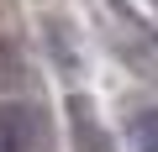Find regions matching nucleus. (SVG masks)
I'll return each mask as SVG.
<instances>
[{"mask_svg":"<svg viewBox=\"0 0 158 152\" xmlns=\"http://www.w3.org/2000/svg\"><path fill=\"white\" fill-rule=\"evenodd\" d=\"M69 136H74V152H111V136H106V126L95 121V105H90L85 95L69 100Z\"/></svg>","mask_w":158,"mask_h":152,"instance_id":"nucleus-1","label":"nucleus"},{"mask_svg":"<svg viewBox=\"0 0 158 152\" xmlns=\"http://www.w3.org/2000/svg\"><path fill=\"white\" fill-rule=\"evenodd\" d=\"M32 147H37V110L0 105V152H32Z\"/></svg>","mask_w":158,"mask_h":152,"instance_id":"nucleus-2","label":"nucleus"},{"mask_svg":"<svg viewBox=\"0 0 158 152\" xmlns=\"http://www.w3.org/2000/svg\"><path fill=\"white\" fill-rule=\"evenodd\" d=\"M132 142H137V152H158V110L132 115Z\"/></svg>","mask_w":158,"mask_h":152,"instance_id":"nucleus-4","label":"nucleus"},{"mask_svg":"<svg viewBox=\"0 0 158 152\" xmlns=\"http://www.w3.org/2000/svg\"><path fill=\"white\" fill-rule=\"evenodd\" d=\"M21 73H27V63H21V47L0 32V89H16L21 84Z\"/></svg>","mask_w":158,"mask_h":152,"instance_id":"nucleus-3","label":"nucleus"}]
</instances>
